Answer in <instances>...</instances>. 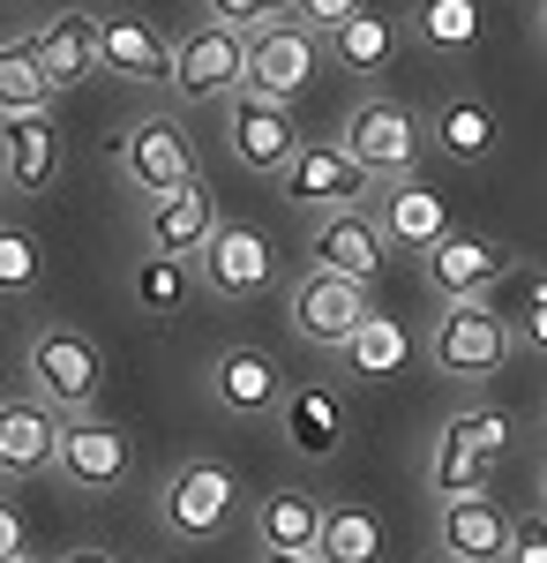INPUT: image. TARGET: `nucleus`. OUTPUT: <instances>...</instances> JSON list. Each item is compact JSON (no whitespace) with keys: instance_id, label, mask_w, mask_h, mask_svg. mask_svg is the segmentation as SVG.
Listing matches in <instances>:
<instances>
[{"instance_id":"nucleus-1","label":"nucleus","mask_w":547,"mask_h":563,"mask_svg":"<svg viewBox=\"0 0 547 563\" xmlns=\"http://www.w3.org/2000/svg\"><path fill=\"white\" fill-rule=\"evenodd\" d=\"M503 451H510V413H495V406H458L435 429V443H427V466H421L427 496L435 504L443 496H488Z\"/></svg>"},{"instance_id":"nucleus-2","label":"nucleus","mask_w":547,"mask_h":563,"mask_svg":"<svg viewBox=\"0 0 547 563\" xmlns=\"http://www.w3.org/2000/svg\"><path fill=\"white\" fill-rule=\"evenodd\" d=\"M241 526V481L225 459H180L158 481V533L180 549H211Z\"/></svg>"},{"instance_id":"nucleus-3","label":"nucleus","mask_w":547,"mask_h":563,"mask_svg":"<svg viewBox=\"0 0 547 563\" xmlns=\"http://www.w3.org/2000/svg\"><path fill=\"white\" fill-rule=\"evenodd\" d=\"M510 316L488 294H472V301H443V316L427 323V368L435 376H450V384H488L495 368L510 361Z\"/></svg>"},{"instance_id":"nucleus-4","label":"nucleus","mask_w":547,"mask_h":563,"mask_svg":"<svg viewBox=\"0 0 547 563\" xmlns=\"http://www.w3.org/2000/svg\"><path fill=\"white\" fill-rule=\"evenodd\" d=\"M23 376L53 413H90L98 390H105V353L83 323H38L31 346H23Z\"/></svg>"},{"instance_id":"nucleus-5","label":"nucleus","mask_w":547,"mask_h":563,"mask_svg":"<svg viewBox=\"0 0 547 563\" xmlns=\"http://www.w3.org/2000/svg\"><path fill=\"white\" fill-rule=\"evenodd\" d=\"M337 151L360 158L368 180H398V174H421L427 129H421V113L398 106V98H360V106H345V121H337Z\"/></svg>"},{"instance_id":"nucleus-6","label":"nucleus","mask_w":547,"mask_h":563,"mask_svg":"<svg viewBox=\"0 0 547 563\" xmlns=\"http://www.w3.org/2000/svg\"><path fill=\"white\" fill-rule=\"evenodd\" d=\"M196 286H203L211 301H233V308L263 301V294L278 286V241H270L263 225H233V218H217L211 241L196 249Z\"/></svg>"},{"instance_id":"nucleus-7","label":"nucleus","mask_w":547,"mask_h":563,"mask_svg":"<svg viewBox=\"0 0 547 563\" xmlns=\"http://www.w3.org/2000/svg\"><path fill=\"white\" fill-rule=\"evenodd\" d=\"M76 496H113L127 474H135V443H127L121 421H105L98 406L90 413H60V435H53V466Z\"/></svg>"},{"instance_id":"nucleus-8","label":"nucleus","mask_w":547,"mask_h":563,"mask_svg":"<svg viewBox=\"0 0 547 563\" xmlns=\"http://www.w3.org/2000/svg\"><path fill=\"white\" fill-rule=\"evenodd\" d=\"M248 76V31H233V23H196V31H180L172 38V98L180 106H225L233 90Z\"/></svg>"},{"instance_id":"nucleus-9","label":"nucleus","mask_w":547,"mask_h":563,"mask_svg":"<svg viewBox=\"0 0 547 563\" xmlns=\"http://www.w3.org/2000/svg\"><path fill=\"white\" fill-rule=\"evenodd\" d=\"M105 158H113L121 188H135V196H166V188H180V180L196 174V143L180 129V113H143V121H127V129L105 143Z\"/></svg>"},{"instance_id":"nucleus-10","label":"nucleus","mask_w":547,"mask_h":563,"mask_svg":"<svg viewBox=\"0 0 547 563\" xmlns=\"http://www.w3.org/2000/svg\"><path fill=\"white\" fill-rule=\"evenodd\" d=\"M203 398H211L225 421H270L278 413V398H286V368H278V353L270 346H248V339H233V346H217L203 361Z\"/></svg>"},{"instance_id":"nucleus-11","label":"nucleus","mask_w":547,"mask_h":563,"mask_svg":"<svg viewBox=\"0 0 547 563\" xmlns=\"http://www.w3.org/2000/svg\"><path fill=\"white\" fill-rule=\"evenodd\" d=\"M421 271H427V294H435V301H472V294H495L510 271H517V249L495 241V233L450 225L435 249H421Z\"/></svg>"},{"instance_id":"nucleus-12","label":"nucleus","mask_w":547,"mask_h":563,"mask_svg":"<svg viewBox=\"0 0 547 563\" xmlns=\"http://www.w3.org/2000/svg\"><path fill=\"white\" fill-rule=\"evenodd\" d=\"M270 180H278V196H286L293 211H308V218L353 211V203H368V196H376V180L360 174V158H345L337 143H300Z\"/></svg>"},{"instance_id":"nucleus-13","label":"nucleus","mask_w":547,"mask_h":563,"mask_svg":"<svg viewBox=\"0 0 547 563\" xmlns=\"http://www.w3.org/2000/svg\"><path fill=\"white\" fill-rule=\"evenodd\" d=\"M225 151H233V166H248V174L270 180L300 151L293 106H286V98H263V90H233V98H225Z\"/></svg>"},{"instance_id":"nucleus-14","label":"nucleus","mask_w":547,"mask_h":563,"mask_svg":"<svg viewBox=\"0 0 547 563\" xmlns=\"http://www.w3.org/2000/svg\"><path fill=\"white\" fill-rule=\"evenodd\" d=\"M315 68H323V31H308V23H270V31H248V76L241 90H263V98H286L293 106L300 90L315 84Z\"/></svg>"},{"instance_id":"nucleus-15","label":"nucleus","mask_w":547,"mask_h":563,"mask_svg":"<svg viewBox=\"0 0 547 563\" xmlns=\"http://www.w3.org/2000/svg\"><path fill=\"white\" fill-rule=\"evenodd\" d=\"M368 286L360 278H337V271H300V286H293V331L308 339L315 353H337L353 331H360V316H368Z\"/></svg>"},{"instance_id":"nucleus-16","label":"nucleus","mask_w":547,"mask_h":563,"mask_svg":"<svg viewBox=\"0 0 547 563\" xmlns=\"http://www.w3.org/2000/svg\"><path fill=\"white\" fill-rule=\"evenodd\" d=\"M368 211H376L382 241L390 249H405V256H421V249H435L458 218H450V196L443 188H427L421 174H398V180H376V196H368Z\"/></svg>"},{"instance_id":"nucleus-17","label":"nucleus","mask_w":547,"mask_h":563,"mask_svg":"<svg viewBox=\"0 0 547 563\" xmlns=\"http://www.w3.org/2000/svg\"><path fill=\"white\" fill-rule=\"evenodd\" d=\"M308 263L315 271H337V278H360V286H376L382 263H390V241H382V225L368 203H353V211H323L308 225Z\"/></svg>"},{"instance_id":"nucleus-18","label":"nucleus","mask_w":547,"mask_h":563,"mask_svg":"<svg viewBox=\"0 0 547 563\" xmlns=\"http://www.w3.org/2000/svg\"><path fill=\"white\" fill-rule=\"evenodd\" d=\"M98 76L166 90L172 84V38L150 15H98Z\"/></svg>"},{"instance_id":"nucleus-19","label":"nucleus","mask_w":547,"mask_h":563,"mask_svg":"<svg viewBox=\"0 0 547 563\" xmlns=\"http://www.w3.org/2000/svg\"><path fill=\"white\" fill-rule=\"evenodd\" d=\"M211 225H217V196L203 188V174H188L180 188L150 196V211H143V249H150V256L196 263V249L211 241Z\"/></svg>"},{"instance_id":"nucleus-20","label":"nucleus","mask_w":547,"mask_h":563,"mask_svg":"<svg viewBox=\"0 0 547 563\" xmlns=\"http://www.w3.org/2000/svg\"><path fill=\"white\" fill-rule=\"evenodd\" d=\"M421 129H427V151L450 158V166H488L503 151V113L488 98H472V90H450Z\"/></svg>"},{"instance_id":"nucleus-21","label":"nucleus","mask_w":547,"mask_h":563,"mask_svg":"<svg viewBox=\"0 0 547 563\" xmlns=\"http://www.w3.org/2000/svg\"><path fill=\"white\" fill-rule=\"evenodd\" d=\"M435 549L450 563H503L510 511L495 496H443V504H435Z\"/></svg>"},{"instance_id":"nucleus-22","label":"nucleus","mask_w":547,"mask_h":563,"mask_svg":"<svg viewBox=\"0 0 547 563\" xmlns=\"http://www.w3.org/2000/svg\"><path fill=\"white\" fill-rule=\"evenodd\" d=\"M0 166H8V188L15 196H45L60 180V166H68L60 129L45 113H0Z\"/></svg>"},{"instance_id":"nucleus-23","label":"nucleus","mask_w":547,"mask_h":563,"mask_svg":"<svg viewBox=\"0 0 547 563\" xmlns=\"http://www.w3.org/2000/svg\"><path fill=\"white\" fill-rule=\"evenodd\" d=\"M323 53L345 60L353 76H390L398 68V53H405V15H382V8H353V15H337L331 31H323Z\"/></svg>"},{"instance_id":"nucleus-24","label":"nucleus","mask_w":547,"mask_h":563,"mask_svg":"<svg viewBox=\"0 0 547 563\" xmlns=\"http://www.w3.org/2000/svg\"><path fill=\"white\" fill-rule=\"evenodd\" d=\"M31 53H38L53 98H60V90H76V84H90V76H98V15H83V8L45 15L38 31H31Z\"/></svg>"},{"instance_id":"nucleus-25","label":"nucleus","mask_w":547,"mask_h":563,"mask_svg":"<svg viewBox=\"0 0 547 563\" xmlns=\"http://www.w3.org/2000/svg\"><path fill=\"white\" fill-rule=\"evenodd\" d=\"M53 435H60V413L45 406L38 390L0 398V481L45 474V466H53Z\"/></svg>"},{"instance_id":"nucleus-26","label":"nucleus","mask_w":547,"mask_h":563,"mask_svg":"<svg viewBox=\"0 0 547 563\" xmlns=\"http://www.w3.org/2000/svg\"><path fill=\"white\" fill-rule=\"evenodd\" d=\"M248 533H255V549H270V556H315L323 496H308V488H263L248 504Z\"/></svg>"},{"instance_id":"nucleus-27","label":"nucleus","mask_w":547,"mask_h":563,"mask_svg":"<svg viewBox=\"0 0 547 563\" xmlns=\"http://www.w3.org/2000/svg\"><path fill=\"white\" fill-rule=\"evenodd\" d=\"M278 429H286V443L300 451V466H331L337 451H345V406H337L331 390L315 384H286V398H278V413H270Z\"/></svg>"},{"instance_id":"nucleus-28","label":"nucleus","mask_w":547,"mask_h":563,"mask_svg":"<svg viewBox=\"0 0 547 563\" xmlns=\"http://www.w3.org/2000/svg\"><path fill=\"white\" fill-rule=\"evenodd\" d=\"M337 361H345V376H360V384H390V376H405L413 339H405V323H398V316L368 308V316H360V331L337 346Z\"/></svg>"},{"instance_id":"nucleus-29","label":"nucleus","mask_w":547,"mask_h":563,"mask_svg":"<svg viewBox=\"0 0 547 563\" xmlns=\"http://www.w3.org/2000/svg\"><path fill=\"white\" fill-rule=\"evenodd\" d=\"M413 38L443 60H465L488 38V15H480V0H413Z\"/></svg>"},{"instance_id":"nucleus-30","label":"nucleus","mask_w":547,"mask_h":563,"mask_svg":"<svg viewBox=\"0 0 547 563\" xmlns=\"http://www.w3.org/2000/svg\"><path fill=\"white\" fill-rule=\"evenodd\" d=\"M323 563H382V519L360 504H323V533H315Z\"/></svg>"},{"instance_id":"nucleus-31","label":"nucleus","mask_w":547,"mask_h":563,"mask_svg":"<svg viewBox=\"0 0 547 563\" xmlns=\"http://www.w3.org/2000/svg\"><path fill=\"white\" fill-rule=\"evenodd\" d=\"M45 286V249L23 218L0 211V301H31Z\"/></svg>"},{"instance_id":"nucleus-32","label":"nucleus","mask_w":547,"mask_h":563,"mask_svg":"<svg viewBox=\"0 0 547 563\" xmlns=\"http://www.w3.org/2000/svg\"><path fill=\"white\" fill-rule=\"evenodd\" d=\"M53 106V84H45L31 38H8L0 45V113H45Z\"/></svg>"},{"instance_id":"nucleus-33","label":"nucleus","mask_w":547,"mask_h":563,"mask_svg":"<svg viewBox=\"0 0 547 563\" xmlns=\"http://www.w3.org/2000/svg\"><path fill=\"white\" fill-rule=\"evenodd\" d=\"M188 278H196V263H180V256H135V278H127V294H135V308L143 316H172L180 308V294H188Z\"/></svg>"},{"instance_id":"nucleus-34","label":"nucleus","mask_w":547,"mask_h":563,"mask_svg":"<svg viewBox=\"0 0 547 563\" xmlns=\"http://www.w3.org/2000/svg\"><path fill=\"white\" fill-rule=\"evenodd\" d=\"M203 15L233 31H270V23H293V0H203Z\"/></svg>"},{"instance_id":"nucleus-35","label":"nucleus","mask_w":547,"mask_h":563,"mask_svg":"<svg viewBox=\"0 0 547 563\" xmlns=\"http://www.w3.org/2000/svg\"><path fill=\"white\" fill-rule=\"evenodd\" d=\"M510 339L533 346V353H547V271H540V278H525V308L510 316Z\"/></svg>"},{"instance_id":"nucleus-36","label":"nucleus","mask_w":547,"mask_h":563,"mask_svg":"<svg viewBox=\"0 0 547 563\" xmlns=\"http://www.w3.org/2000/svg\"><path fill=\"white\" fill-rule=\"evenodd\" d=\"M503 563H547V511H533V519H510Z\"/></svg>"},{"instance_id":"nucleus-37","label":"nucleus","mask_w":547,"mask_h":563,"mask_svg":"<svg viewBox=\"0 0 547 563\" xmlns=\"http://www.w3.org/2000/svg\"><path fill=\"white\" fill-rule=\"evenodd\" d=\"M31 556V519H23V504L15 496H0V563Z\"/></svg>"},{"instance_id":"nucleus-38","label":"nucleus","mask_w":547,"mask_h":563,"mask_svg":"<svg viewBox=\"0 0 547 563\" xmlns=\"http://www.w3.org/2000/svg\"><path fill=\"white\" fill-rule=\"evenodd\" d=\"M353 8H360V0H293V15L308 23V31H331L337 15H353Z\"/></svg>"},{"instance_id":"nucleus-39","label":"nucleus","mask_w":547,"mask_h":563,"mask_svg":"<svg viewBox=\"0 0 547 563\" xmlns=\"http://www.w3.org/2000/svg\"><path fill=\"white\" fill-rule=\"evenodd\" d=\"M60 563H121V556H113V549H68Z\"/></svg>"},{"instance_id":"nucleus-40","label":"nucleus","mask_w":547,"mask_h":563,"mask_svg":"<svg viewBox=\"0 0 547 563\" xmlns=\"http://www.w3.org/2000/svg\"><path fill=\"white\" fill-rule=\"evenodd\" d=\"M255 563H323V556H270V549H263V556Z\"/></svg>"},{"instance_id":"nucleus-41","label":"nucleus","mask_w":547,"mask_h":563,"mask_svg":"<svg viewBox=\"0 0 547 563\" xmlns=\"http://www.w3.org/2000/svg\"><path fill=\"white\" fill-rule=\"evenodd\" d=\"M533 31H540V45H547V0H540V15H533Z\"/></svg>"},{"instance_id":"nucleus-42","label":"nucleus","mask_w":547,"mask_h":563,"mask_svg":"<svg viewBox=\"0 0 547 563\" xmlns=\"http://www.w3.org/2000/svg\"><path fill=\"white\" fill-rule=\"evenodd\" d=\"M8 196H15V188H8V166H0V211H8Z\"/></svg>"},{"instance_id":"nucleus-43","label":"nucleus","mask_w":547,"mask_h":563,"mask_svg":"<svg viewBox=\"0 0 547 563\" xmlns=\"http://www.w3.org/2000/svg\"><path fill=\"white\" fill-rule=\"evenodd\" d=\"M540 511H547V459H540Z\"/></svg>"},{"instance_id":"nucleus-44","label":"nucleus","mask_w":547,"mask_h":563,"mask_svg":"<svg viewBox=\"0 0 547 563\" xmlns=\"http://www.w3.org/2000/svg\"><path fill=\"white\" fill-rule=\"evenodd\" d=\"M15 563H38V556H15Z\"/></svg>"},{"instance_id":"nucleus-45","label":"nucleus","mask_w":547,"mask_h":563,"mask_svg":"<svg viewBox=\"0 0 547 563\" xmlns=\"http://www.w3.org/2000/svg\"><path fill=\"white\" fill-rule=\"evenodd\" d=\"M540 429H547V413H540Z\"/></svg>"},{"instance_id":"nucleus-46","label":"nucleus","mask_w":547,"mask_h":563,"mask_svg":"<svg viewBox=\"0 0 547 563\" xmlns=\"http://www.w3.org/2000/svg\"><path fill=\"white\" fill-rule=\"evenodd\" d=\"M435 563H450V556H435Z\"/></svg>"},{"instance_id":"nucleus-47","label":"nucleus","mask_w":547,"mask_h":563,"mask_svg":"<svg viewBox=\"0 0 547 563\" xmlns=\"http://www.w3.org/2000/svg\"><path fill=\"white\" fill-rule=\"evenodd\" d=\"M143 563H150V556H143Z\"/></svg>"}]
</instances>
